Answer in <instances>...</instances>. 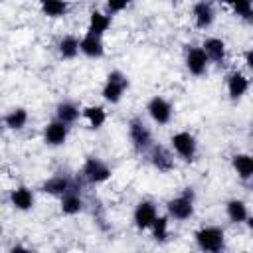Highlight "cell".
I'll return each mask as SVG.
<instances>
[{
  "label": "cell",
  "instance_id": "obj_1",
  "mask_svg": "<svg viewBox=\"0 0 253 253\" xmlns=\"http://www.w3.org/2000/svg\"><path fill=\"white\" fill-rule=\"evenodd\" d=\"M196 211V194L194 188H184L178 196L166 202V213L176 221H188Z\"/></svg>",
  "mask_w": 253,
  "mask_h": 253
},
{
  "label": "cell",
  "instance_id": "obj_2",
  "mask_svg": "<svg viewBox=\"0 0 253 253\" xmlns=\"http://www.w3.org/2000/svg\"><path fill=\"white\" fill-rule=\"evenodd\" d=\"M128 75H125L121 69H113L107 73L105 77V83H103V89H101V97L105 103L109 105H119L128 89Z\"/></svg>",
  "mask_w": 253,
  "mask_h": 253
},
{
  "label": "cell",
  "instance_id": "obj_3",
  "mask_svg": "<svg viewBox=\"0 0 253 253\" xmlns=\"http://www.w3.org/2000/svg\"><path fill=\"white\" fill-rule=\"evenodd\" d=\"M194 241L198 249L217 253L225 249V231L219 225H202L194 231Z\"/></svg>",
  "mask_w": 253,
  "mask_h": 253
},
{
  "label": "cell",
  "instance_id": "obj_4",
  "mask_svg": "<svg viewBox=\"0 0 253 253\" xmlns=\"http://www.w3.org/2000/svg\"><path fill=\"white\" fill-rule=\"evenodd\" d=\"M126 130H128V140H130L134 152L144 154L152 148V144H154L152 142V130L140 117H132L126 125Z\"/></svg>",
  "mask_w": 253,
  "mask_h": 253
},
{
  "label": "cell",
  "instance_id": "obj_5",
  "mask_svg": "<svg viewBox=\"0 0 253 253\" xmlns=\"http://www.w3.org/2000/svg\"><path fill=\"white\" fill-rule=\"evenodd\" d=\"M170 148L184 162H194L198 156V138L190 130H178L170 136Z\"/></svg>",
  "mask_w": 253,
  "mask_h": 253
},
{
  "label": "cell",
  "instance_id": "obj_6",
  "mask_svg": "<svg viewBox=\"0 0 253 253\" xmlns=\"http://www.w3.org/2000/svg\"><path fill=\"white\" fill-rule=\"evenodd\" d=\"M113 168L99 156H87L81 164V178L89 184H105L111 180Z\"/></svg>",
  "mask_w": 253,
  "mask_h": 253
},
{
  "label": "cell",
  "instance_id": "obj_7",
  "mask_svg": "<svg viewBox=\"0 0 253 253\" xmlns=\"http://www.w3.org/2000/svg\"><path fill=\"white\" fill-rule=\"evenodd\" d=\"M146 113L152 119V123H156L158 126H166L174 117V107L166 97L154 95L146 103Z\"/></svg>",
  "mask_w": 253,
  "mask_h": 253
},
{
  "label": "cell",
  "instance_id": "obj_8",
  "mask_svg": "<svg viewBox=\"0 0 253 253\" xmlns=\"http://www.w3.org/2000/svg\"><path fill=\"white\" fill-rule=\"evenodd\" d=\"M210 57L206 55L204 47L202 45H188L186 47V53H184V65L188 69L190 75L194 77H202L208 73V67H210Z\"/></svg>",
  "mask_w": 253,
  "mask_h": 253
},
{
  "label": "cell",
  "instance_id": "obj_9",
  "mask_svg": "<svg viewBox=\"0 0 253 253\" xmlns=\"http://www.w3.org/2000/svg\"><path fill=\"white\" fill-rule=\"evenodd\" d=\"M158 217V206L152 200H140L132 210V225L138 231H148Z\"/></svg>",
  "mask_w": 253,
  "mask_h": 253
},
{
  "label": "cell",
  "instance_id": "obj_10",
  "mask_svg": "<svg viewBox=\"0 0 253 253\" xmlns=\"http://www.w3.org/2000/svg\"><path fill=\"white\" fill-rule=\"evenodd\" d=\"M67 136H69V125L61 123L59 119H53L49 123H45L43 130H42V138L47 146L51 148H57V146H63L67 142Z\"/></svg>",
  "mask_w": 253,
  "mask_h": 253
},
{
  "label": "cell",
  "instance_id": "obj_11",
  "mask_svg": "<svg viewBox=\"0 0 253 253\" xmlns=\"http://www.w3.org/2000/svg\"><path fill=\"white\" fill-rule=\"evenodd\" d=\"M225 87H227V97H229L231 101H241V99L247 95L249 87H251V79H249L243 71L233 69V71L227 75V79H225Z\"/></svg>",
  "mask_w": 253,
  "mask_h": 253
},
{
  "label": "cell",
  "instance_id": "obj_12",
  "mask_svg": "<svg viewBox=\"0 0 253 253\" xmlns=\"http://www.w3.org/2000/svg\"><path fill=\"white\" fill-rule=\"evenodd\" d=\"M148 160H150V164H152L158 172H162V174L172 172L174 166H176L174 150H170V148H166V146H160V144H152V148L148 150Z\"/></svg>",
  "mask_w": 253,
  "mask_h": 253
},
{
  "label": "cell",
  "instance_id": "obj_13",
  "mask_svg": "<svg viewBox=\"0 0 253 253\" xmlns=\"http://www.w3.org/2000/svg\"><path fill=\"white\" fill-rule=\"evenodd\" d=\"M192 18L198 30H210L215 22V8L210 0H198L192 6Z\"/></svg>",
  "mask_w": 253,
  "mask_h": 253
},
{
  "label": "cell",
  "instance_id": "obj_14",
  "mask_svg": "<svg viewBox=\"0 0 253 253\" xmlns=\"http://www.w3.org/2000/svg\"><path fill=\"white\" fill-rule=\"evenodd\" d=\"M73 188H77L75 180L69 178V176H65V174H53V176H49L42 184V192L43 194H49V196H55V198H61L65 192H69Z\"/></svg>",
  "mask_w": 253,
  "mask_h": 253
},
{
  "label": "cell",
  "instance_id": "obj_15",
  "mask_svg": "<svg viewBox=\"0 0 253 253\" xmlns=\"http://www.w3.org/2000/svg\"><path fill=\"white\" fill-rule=\"evenodd\" d=\"M8 200H10V206L16 211H30L34 208V204H36V196H34L32 188H28L24 184H20L14 190H10Z\"/></svg>",
  "mask_w": 253,
  "mask_h": 253
},
{
  "label": "cell",
  "instance_id": "obj_16",
  "mask_svg": "<svg viewBox=\"0 0 253 253\" xmlns=\"http://www.w3.org/2000/svg\"><path fill=\"white\" fill-rule=\"evenodd\" d=\"M202 47H204V51H206V55L210 57L211 63H215V65H223L225 63V59H227V45H225V42L221 38L208 36V38H204Z\"/></svg>",
  "mask_w": 253,
  "mask_h": 253
},
{
  "label": "cell",
  "instance_id": "obj_17",
  "mask_svg": "<svg viewBox=\"0 0 253 253\" xmlns=\"http://www.w3.org/2000/svg\"><path fill=\"white\" fill-rule=\"evenodd\" d=\"M85 210V200L79 192V186L65 192L61 198H59V211L63 215H77Z\"/></svg>",
  "mask_w": 253,
  "mask_h": 253
},
{
  "label": "cell",
  "instance_id": "obj_18",
  "mask_svg": "<svg viewBox=\"0 0 253 253\" xmlns=\"http://www.w3.org/2000/svg\"><path fill=\"white\" fill-rule=\"evenodd\" d=\"M79 47H81V55H85L87 59H101L105 55L103 38L101 36H95V34H89V32L81 38Z\"/></svg>",
  "mask_w": 253,
  "mask_h": 253
},
{
  "label": "cell",
  "instance_id": "obj_19",
  "mask_svg": "<svg viewBox=\"0 0 253 253\" xmlns=\"http://www.w3.org/2000/svg\"><path fill=\"white\" fill-rule=\"evenodd\" d=\"M231 168L239 180H243V182L253 180V154H247V152L233 154L231 156Z\"/></svg>",
  "mask_w": 253,
  "mask_h": 253
},
{
  "label": "cell",
  "instance_id": "obj_20",
  "mask_svg": "<svg viewBox=\"0 0 253 253\" xmlns=\"http://www.w3.org/2000/svg\"><path fill=\"white\" fill-rule=\"evenodd\" d=\"M111 28V14L103 12V10H91L89 12V22H87V32L95 34V36H105Z\"/></svg>",
  "mask_w": 253,
  "mask_h": 253
},
{
  "label": "cell",
  "instance_id": "obj_21",
  "mask_svg": "<svg viewBox=\"0 0 253 253\" xmlns=\"http://www.w3.org/2000/svg\"><path fill=\"white\" fill-rule=\"evenodd\" d=\"M79 42H81V38H77V36H73V34L61 36L59 42H57V53H59V57L65 59V61L75 59V57L81 53Z\"/></svg>",
  "mask_w": 253,
  "mask_h": 253
},
{
  "label": "cell",
  "instance_id": "obj_22",
  "mask_svg": "<svg viewBox=\"0 0 253 253\" xmlns=\"http://www.w3.org/2000/svg\"><path fill=\"white\" fill-rule=\"evenodd\" d=\"M225 215H227V219H229L231 223L241 225V223H245L247 217H249V208H247V204H245L243 200L231 198V200L225 202Z\"/></svg>",
  "mask_w": 253,
  "mask_h": 253
},
{
  "label": "cell",
  "instance_id": "obj_23",
  "mask_svg": "<svg viewBox=\"0 0 253 253\" xmlns=\"http://www.w3.org/2000/svg\"><path fill=\"white\" fill-rule=\"evenodd\" d=\"M30 121V113L26 107H12L6 115H4V126L12 132L22 130Z\"/></svg>",
  "mask_w": 253,
  "mask_h": 253
},
{
  "label": "cell",
  "instance_id": "obj_24",
  "mask_svg": "<svg viewBox=\"0 0 253 253\" xmlns=\"http://www.w3.org/2000/svg\"><path fill=\"white\" fill-rule=\"evenodd\" d=\"M81 111L83 109H79L73 101H59L57 105H55V119H59L61 123H65V125H73V123H77V119L81 117Z\"/></svg>",
  "mask_w": 253,
  "mask_h": 253
},
{
  "label": "cell",
  "instance_id": "obj_25",
  "mask_svg": "<svg viewBox=\"0 0 253 253\" xmlns=\"http://www.w3.org/2000/svg\"><path fill=\"white\" fill-rule=\"evenodd\" d=\"M81 117L87 121L89 128H93V130H99L107 123V111H105L103 105H87V107H83Z\"/></svg>",
  "mask_w": 253,
  "mask_h": 253
},
{
  "label": "cell",
  "instance_id": "obj_26",
  "mask_svg": "<svg viewBox=\"0 0 253 253\" xmlns=\"http://www.w3.org/2000/svg\"><path fill=\"white\" fill-rule=\"evenodd\" d=\"M38 4H40L42 14L51 18V20H57V18H63L69 14V2L67 0H38Z\"/></svg>",
  "mask_w": 253,
  "mask_h": 253
},
{
  "label": "cell",
  "instance_id": "obj_27",
  "mask_svg": "<svg viewBox=\"0 0 253 253\" xmlns=\"http://www.w3.org/2000/svg\"><path fill=\"white\" fill-rule=\"evenodd\" d=\"M170 215L168 213H164V215H160L158 213V217L154 219V223L150 225V235H152V239L156 241V243H166L168 241V235H170Z\"/></svg>",
  "mask_w": 253,
  "mask_h": 253
},
{
  "label": "cell",
  "instance_id": "obj_28",
  "mask_svg": "<svg viewBox=\"0 0 253 253\" xmlns=\"http://www.w3.org/2000/svg\"><path fill=\"white\" fill-rule=\"evenodd\" d=\"M233 14L247 24H253V0H235L231 6Z\"/></svg>",
  "mask_w": 253,
  "mask_h": 253
},
{
  "label": "cell",
  "instance_id": "obj_29",
  "mask_svg": "<svg viewBox=\"0 0 253 253\" xmlns=\"http://www.w3.org/2000/svg\"><path fill=\"white\" fill-rule=\"evenodd\" d=\"M130 6V0H105V12H109L111 16L125 12Z\"/></svg>",
  "mask_w": 253,
  "mask_h": 253
},
{
  "label": "cell",
  "instance_id": "obj_30",
  "mask_svg": "<svg viewBox=\"0 0 253 253\" xmlns=\"http://www.w3.org/2000/svg\"><path fill=\"white\" fill-rule=\"evenodd\" d=\"M243 59H245V67L253 73V47H251V49H247V51L243 53Z\"/></svg>",
  "mask_w": 253,
  "mask_h": 253
},
{
  "label": "cell",
  "instance_id": "obj_31",
  "mask_svg": "<svg viewBox=\"0 0 253 253\" xmlns=\"http://www.w3.org/2000/svg\"><path fill=\"white\" fill-rule=\"evenodd\" d=\"M245 223H247V227H249V231H253V215H249Z\"/></svg>",
  "mask_w": 253,
  "mask_h": 253
},
{
  "label": "cell",
  "instance_id": "obj_32",
  "mask_svg": "<svg viewBox=\"0 0 253 253\" xmlns=\"http://www.w3.org/2000/svg\"><path fill=\"white\" fill-rule=\"evenodd\" d=\"M217 2H219V4H225V6H231L235 0H217Z\"/></svg>",
  "mask_w": 253,
  "mask_h": 253
},
{
  "label": "cell",
  "instance_id": "obj_33",
  "mask_svg": "<svg viewBox=\"0 0 253 253\" xmlns=\"http://www.w3.org/2000/svg\"><path fill=\"white\" fill-rule=\"evenodd\" d=\"M251 132H253V123H251Z\"/></svg>",
  "mask_w": 253,
  "mask_h": 253
}]
</instances>
